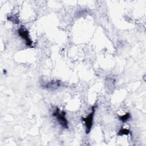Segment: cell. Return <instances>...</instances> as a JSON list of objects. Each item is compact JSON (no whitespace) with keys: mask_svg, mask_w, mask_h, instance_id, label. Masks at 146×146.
Masks as SVG:
<instances>
[{"mask_svg":"<svg viewBox=\"0 0 146 146\" xmlns=\"http://www.w3.org/2000/svg\"><path fill=\"white\" fill-rule=\"evenodd\" d=\"M52 115L55 117L60 125L65 129L68 128V121L66 117V113L64 111H61L58 107L53 111Z\"/></svg>","mask_w":146,"mask_h":146,"instance_id":"obj_1","label":"cell"},{"mask_svg":"<svg viewBox=\"0 0 146 146\" xmlns=\"http://www.w3.org/2000/svg\"><path fill=\"white\" fill-rule=\"evenodd\" d=\"M97 105L95 104L92 107L91 111L90 113L88 115V116L86 117H82V120L84 122L85 127H86V133L87 134H88L92 129V125H93V121H94V117L95 115V112L96 111Z\"/></svg>","mask_w":146,"mask_h":146,"instance_id":"obj_2","label":"cell"},{"mask_svg":"<svg viewBox=\"0 0 146 146\" xmlns=\"http://www.w3.org/2000/svg\"><path fill=\"white\" fill-rule=\"evenodd\" d=\"M18 33L19 35L21 36V38L25 40L26 46L29 47H33V41L30 38V35H29V32L26 29H25V27L21 26L18 30Z\"/></svg>","mask_w":146,"mask_h":146,"instance_id":"obj_3","label":"cell"},{"mask_svg":"<svg viewBox=\"0 0 146 146\" xmlns=\"http://www.w3.org/2000/svg\"><path fill=\"white\" fill-rule=\"evenodd\" d=\"M62 85V82L59 80H51L44 83L42 85V87L48 91H55L60 87Z\"/></svg>","mask_w":146,"mask_h":146,"instance_id":"obj_4","label":"cell"},{"mask_svg":"<svg viewBox=\"0 0 146 146\" xmlns=\"http://www.w3.org/2000/svg\"><path fill=\"white\" fill-rule=\"evenodd\" d=\"M131 117V114L129 112H127L125 114L121 115V116H119V118L120 120H121L123 123H125L129 120Z\"/></svg>","mask_w":146,"mask_h":146,"instance_id":"obj_5","label":"cell"},{"mask_svg":"<svg viewBox=\"0 0 146 146\" xmlns=\"http://www.w3.org/2000/svg\"><path fill=\"white\" fill-rule=\"evenodd\" d=\"M7 20L9 21L12 22L13 23H16L18 24L19 22V20L18 17L15 15H9L7 17Z\"/></svg>","mask_w":146,"mask_h":146,"instance_id":"obj_6","label":"cell"},{"mask_svg":"<svg viewBox=\"0 0 146 146\" xmlns=\"http://www.w3.org/2000/svg\"><path fill=\"white\" fill-rule=\"evenodd\" d=\"M131 133V132L128 129L126 128H121L118 132L117 135L119 136H123V135H128L129 134Z\"/></svg>","mask_w":146,"mask_h":146,"instance_id":"obj_7","label":"cell"}]
</instances>
